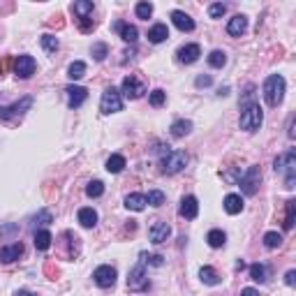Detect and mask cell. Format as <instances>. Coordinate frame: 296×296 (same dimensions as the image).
I'll use <instances>...</instances> for the list:
<instances>
[{"label":"cell","mask_w":296,"mask_h":296,"mask_svg":"<svg viewBox=\"0 0 296 296\" xmlns=\"http://www.w3.org/2000/svg\"><path fill=\"white\" fill-rule=\"evenodd\" d=\"M285 97V79L280 74H271L266 81H264V100L269 107H278Z\"/></svg>","instance_id":"cell-1"},{"label":"cell","mask_w":296,"mask_h":296,"mask_svg":"<svg viewBox=\"0 0 296 296\" xmlns=\"http://www.w3.org/2000/svg\"><path fill=\"white\" fill-rule=\"evenodd\" d=\"M275 171L285 176V185L294 187V174H296V153L294 151H287L280 158H275Z\"/></svg>","instance_id":"cell-2"},{"label":"cell","mask_w":296,"mask_h":296,"mask_svg":"<svg viewBox=\"0 0 296 296\" xmlns=\"http://www.w3.org/2000/svg\"><path fill=\"white\" fill-rule=\"evenodd\" d=\"M262 121H264V114H262V107L259 105L243 107V111H241V130L255 132V130H259Z\"/></svg>","instance_id":"cell-3"},{"label":"cell","mask_w":296,"mask_h":296,"mask_svg":"<svg viewBox=\"0 0 296 296\" xmlns=\"http://www.w3.org/2000/svg\"><path fill=\"white\" fill-rule=\"evenodd\" d=\"M187 165V155L183 151H167V155L162 158L160 167H162V174H178L181 169H185Z\"/></svg>","instance_id":"cell-4"},{"label":"cell","mask_w":296,"mask_h":296,"mask_svg":"<svg viewBox=\"0 0 296 296\" xmlns=\"http://www.w3.org/2000/svg\"><path fill=\"white\" fill-rule=\"evenodd\" d=\"M259 183H262V169L253 165V167H248V171L241 176V183H238V185H241L243 194L253 197L255 192L259 190Z\"/></svg>","instance_id":"cell-5"},{"label":"cell","mask_w":296,"mask_h":296,"mask_svg":"<svg viewBox=\"0 0 296 296\" xmlns=\"http://www.w3.org/2000/svg\"><path fill=\"white\" fill-rule=\"evenodd\" d=\"M123 109V100H121V93L116 88H107L102 93V100H100V111L102 114H116V111Z\"/></svg>","instance_id":"cell-6"},{"label":"cell","mask_w":296,"mask_h":296,"mask_svg":"<svg viewBox=\"0 0 296 296\" xmlns=\"http://www.w3.org/2000/svg\"><path fill=\"white\" fill-rule=\"evenodd\" d=\"M123 95L130 100H139L143 93H146V81L143 79H139L137 74H130V77L123 79Z\"/></svg>","instance_id":"cell-7"},{"label":"cell","mask_w":296,"mask_h":296,"mask_svg":"<svg viewBox=\"0 0 296 296\" xmlns=\"http://www.w3.org/2000/svg\"><path fill=\"white\" fill-rule=\"evenodd\" d=\"M127 289L130 291H146L148 289V278L143 271V264H137L127 275Z\"/></svg>","instance_id":"cell-8"},{"label":"cell","mask_w":296,"mask_h":296,"mask_svg":"<svg viewBox=\"0 0 296 296\" xmlns=\"http://www.w3.org/2000/svg\"><path fill=\"white\" fill-rule=\"evenodd\" d=\"M37 70V63H35L33 56H19L17 63H14V74L19 79H30Z\"/></svg>","instance_id":"cell-9"},{"label":"cell","mask_w":296,"mask_h":296,"mask_svg":"<svg viewBox=\"0 0 296 296\" xmlns=\"http://www.w3.org/2000/svg\"><path fill=\"white\" fill-rule=\"evenodd\" d=\"M93 280L97 287H114L116 282V269L114 266H109V264H105V266H97L93 273Z\"/></svg>","instance_id":"cell-10"},{"label":"cell","mask_w":296,"mask_h":296,"mask_svg":"<svg viewBox=\"0 0 296 296\" xmlns=\"http://www.w3.org/2000/svg\"><path fill=\"white\" fill-rule=\"evenodd\" d=\"M30 107H33V97H23L21 102H17V105H12V107H0V118H3V121H10L14 116H21L23 111H28Z\"/></svg>","instance_id":"cell-11"},{"label":"cell","mask_w":296,"mask_h":296,"mask_svg":"<svg viewBox=\"0 0 296 296\" xmlns=\"http://www.w3.org/2000/svg\"><path fill=\"white\" fill-rule=\"evenodd\" d=\"M148 236H151V241H153V243H165L167 238L171 236V227L167 225V222H162V220H158V222H153V225H151Z\"/></svg>","instance_id":"cell-12"},{"label":"cell","mask_w":296,"mask_h":296,"mask_svg":"<svg viewBox=\"0 0 296 296\" xmlns=\"http://www.w3.org/2000/svg\"><path fill=\"white\" fill-rule=\"evenodd\" d=\"M202 56V49H199V44H185V46H181V49L176 51V58L181 63H185V65H190V63H194Z\"/></svg>","instance_id":"cell-13"},{"label":"cell","mask_w":296,"mask_h":296,"mask_svg":"<svg viewBox=\"0 0 296 296\" xmlns=\"http://www.w3.org/2000/svg\"><path fill=\"white\" fill-rule=\"evenodd\" d=\"M171 21H174V26L178 28V30H183V33H192V30H194V21H192L185 12H181V10L171 12Z\"/></svg>","instance_id":"cell-14"},{"label":"cell","mask_w":296,"mask_h":296,"mask_svg":"<svg viewBox=\"0 0 296 296\" xmlns=\"http://www.w3.org/2000/svg\"><path fill=\"white\" fill-rule=\"evenodd\" d=\"M67 97H70V107L72 109H79V107L86 102V97H88V90L86 88H81V86H67Z\"/></svg>","instance_id":"cell-15"},{"label":"cell","mask_w":296,"mask_h":296,"mask_svg":"<svg viewBox=\"0 0 296 296\" xmlns=\"http://www.w3.org/2000/svg\"><path fill=\"white\" fill-rule=\"evenodd\" d=\"M21 255H23V245H21V243H10V245H5L3 250H0V262H3V264H12V262H17Z\"/></svg>","instance_id":"cell-16"},{"label":"cell","mask_w":296,"mask_h":296,"mask_svg":"<svg viewBox=\"0 0 296 296\" xmlns=\"http://www.w3.org/2000/svg\"><path fill=\"white\" fill-rule=\"evenodd\" d=\"M248 28V19L243 17V14H236L234 19H229V23H227V33L231 35V37H241L243 33H245Z\"/></svg>","instance_id":"cell-17"},{"label":"cell","mask_w":296,"mask_h":296,"mask_svg":"<svg viewBox=\"0 0 296 296\" xmlns=\"http://www.w3.org/2000/svg\"><path fill=\"white\" fill-rule=\"evenodd\" d=\"M114 28L118 30V33H121V37L125 39V42H130V44H134V42H137V37H139L137 26H130V23L116 21V23H114Z\"/></svg>","instance_id":"cell-18"},{"label":"cell","mask_w":296,"mask_h":296,"mask_svg":"<svg viewBox=\"0 0 296 296\" xmlns=\"http://www.w3.org/2000/svg\"><path fill=\"white\" fill-rule=\"evenodd\" d=\"M199 213V204H197V197H185L181 202V215L187 220H194Z\"/></svg>","instance_id":"cell-19"},{"label":"cell","mask_w":296,"mask_h":296,"mask_svg":"<svg viewBox=\"0 0 296 296\" xmlns=\"http://www.w3.org/2000/svg\"><path fill=\"white\" fill-rule=\"evenodd\" d=\"M146 194H139V192H134V194H127L125 197V209L127 211H143L146 209Z\"/></svg>","instance_id":"cell-20"},{"label":"cell","mask_w":296,"mask_h":296,"mask_svg":"<svg viewBox=\"0 0 296 296\" xmlns=\"http://www.w3.org/2000/svg\"><path fill=\"white\" fill-rule=\"evenodd\" d=\"M169 37V28L165 26V23H155L151 30H148V39L153 44H160V42H165V39Z\"/></svg>","instance_id":"cell-21"},{"label":"cell","mask_w":296,"mask_h":296,"mask_svg":"<svg viewBox=\"0 0 296 296\" xmlns=\"http://www.w3.org/2000/svg\"><path fill=\"white\" fill-rule=\"evenodd\" d=\"M225 211H227L229 215L241 213V211H243V199H241V194H227V197H225Z\"/></svg>","instance_id":"cell-22"},{"label":"cell","mask_w":296,"mask_h":296,"mask_svg":"<svg viewBox=\"0 0 296 296\" xmlns=\"http://www.w3.org/2000/svg\"><path fill=\"white\" fill-rule=\"evenodd\" d=\"M72 10H74V14L79 17V21H81V19H90V14H93V3H90V0H77V3L72 5Z\"/></svg>","instance_id":"cell-23"},{"label":"cell","mask_w":296,"mask_h":296,"mask_svg":"<svg viewBox=\"0 0 296 296\" xmlns=\"http://www.w3.org/2000/svg\"><path fill=\"white\" fill-rule=\"evenodd\" d=\"M77 218H79V222H81V227H86V229L97 225V213H95L93 209H79Z\"/></svg>","instance_id":"cell-24"},{"label":"cell","mask_w":296,"mask_h":296,"mask_svg":"<svg viewBox=\"0 0 296 296\" xmlns=\"http://www.w3.org/2000/svg\"><path fill=\"white\" fill-rule=\"evenodd\" d=\"M199 278H202L204 285H211V287L220 285V275L215 273V269H211V266H204V269L199 271Z\"/></svg>","instance_id":"cell-25"},{"label":"cell","mask_w":296,"mask_h":296,"mask_svg":"<svg viewBox=\"0 0 296 296\" xmlns=\"http://www.w3.org/2000/svg\"><path fill=\"white\" fill-rule=\"evenodd\" d=\"M123 169H125V158H123V155H111V158L107 160V171H109V174H121Z\"/></svg>","instance_id":"cell-26"},{"label":"cell","mask_w":296,"mask_h":296,"mask_svg":"<svg viewBox=\"0 0 296 296\" xmlns=\"http://www.w3.org/2000/svg\"><path fill=\"white\" fill-rule=\"evenodd\" d=\"M169 130H171V137L181 139V137H185L187 132L192 130V123H190V121H183V118H181V121H176L174 125L169 127Z\"/></svg>","instance_id":"cell-27"},{"label":"cell","mask_w":296,"mask_h":296,"mask_svg":"<svg viewBox=\"0 0 296 296\" xmlns=\"http://www.w3.org/2000/svg\"><path fill=\"white\" fill-rule=\"evenodd\" d=\"M206 241H209L211 248H222L227 243V236H225V231L222 229H211L209 236H206Z\"/></svg>","instance_id":"cell-28"},{"label":"cell","mask_w":296,"mask_h":296,"mask_svg":"<svg viewBox=\"0 0 296 296\" xmlns=\"http://www.w3.org/2000/svg\"><path fill=\"white\" fill-rule=\"evenodd\" d=\"M51 241H54V238H51V234L46 229H42V231L35 234V248H37V250H49Z\"/></svg>","instance_id":"cell-29"},{"label":"cell","mask_w":296,"mask_h":296,"mask_svg":"<svg viewBox=\"0 0 296 296\" xmlns=\"http://www.w3.org/2000/svg\"><path fill=\"white\" fill-rule=\"evenodd\" d=\"M83 74H86V63H83V61H74V63L70 65V70H67V77H70L72 81L81 79Z\"/></svg>","instance_id":"cell-30"},{"label":"cell","mask_w":296,"mask_h":296,"mask_svg":"<svg viewBox=\"0 0 296 296\" xmlns=\"http://www.w3.org/2000/svg\"><path fill=\"white\" fill-rule=\"evenodd\" d=\"M264 245L269 248V250L280 248V245H282V236H280L278 231H266V234H264Z\"/></svg>","instance_id":"cell-31"},{"label":"cell","mask_w":296,"mask_h":296,"mask_svg":"<svg viewBox=\"0 0 296 296\" xmlns=\"http://www.w3.org/2000/svg\"><path fill=\"white\" fill-rule=\"evenodd\" d=\"M225 63H227V54H225V51L215 49V51H211V54H209V65L211 67H225Z\"/></svg>","instance_id":"cell-32"},{"label":"cell","mask_w":296,"mask_h":296,"mask_svg":"<svg viewBox=\"0 0 296 296\" xmlns=\"http://www.w3.org/2000/svg\"><path fill=\"white\" fill-rule=\"evenodd\" d=\"M102 192H105V183H102V181H90V183H88V185H86V194H88V197H102Z\"/></svg>","instance_id":"cell-33"},{"label":"cell","mask_w":296,"mask_h":296,"mask_svg":"<svg viewBox=\"0 0 296 296\" xmlns=\"http://www.w3.org/2000/svg\"><path fill=\"white\" fill-rule=\"evenodd\" d=\"M250 278H253L255 282H264V280H266V266H264V264H253V266H250Z\"/></svg>","instance_id":"cell-34"},{"label":"cell","mask_w":296,"mask_h":296,"mask_svg":"<svg viewBox=\"0 0 296 296\" xmlns=\"http://www.w3.org/2000/svg\"><path fill=\"white\" fill-rule=\"evenodd\" d=\"M146 202L151 204V206H155V209H158V206H162V204H165V192L151 190V192H148V197H146Z\"/></svg>","instance_id":"cell-35"},{"label":"cell","mask_w":296,"mask_h":296,"mask_svg":"<svg viewBox=\"0 0 296 296\" xmlns=\"http://www.w3.org/2000/svg\"><path fill=\"white\" fill-rule=\"evenodd\" d=\"M294 211H296V202H294V199H289V202H287L285 222H282V225H285V229H291V227H294Z\"/></svg>","instance_id":"cell-36"},{"label":"cell","mask_w":296,"mask_h":296,"mask_svg":"<svg viewBox=\"0 0 296 296\" xmlns=\"http://www.w3.org/2000/svg\"><path fill=\"white\" fill-rule=\"evenodd\" d=\"M107 54H109V46H107L105 42L93 44V58H95V61H105Z\"/></svg>","instance_id":"cell-37"},{"label":"cell","mask_w":296,"mask_h":296,"mask_svg":"<svg viewBox=\"0 0 296 296\" xmlns=\"http://www.w3.org/2000/svg\"><path fill=\"white\" fill-rule=\"evenodd\" d=\"M42 46L49 51V54H54V51L58 49V39H56L54 35H42Z\"/></svg>","instance_id":"cell-38"},{"label":"cell","mask_w":296,"mask_h":296,"mask_svg":"<svg viewBox=\"0 0 296 296\" xmlns=\"http://www.w3.org/2000/svg\"><path fill=\"white\" fill-rule=\"evenodd\" d=\"M151 14H153V5H151V3H139L137 5V17L139 19H151Z\"/></svg>","instance_id":"cell-39"},{"label":"cell","mask_w":296,"mask_h":296,"mask_svg":"<svg viewBox=\"0 0 296 296\" xmlns=\"http://www.w3.org/2000/svg\"><path fill=\"white\" fill-rule=\"evenodd\" d=\"M225 12H227V5H222V3H213V5L209 7V17L211 19H220Z\"/></svg>","instance_id":"cell-40"},{"label":"cell","mask_w":296,"mask_h":296,"mask_svg":"<svg viewBox=\"0 0 296 296\" xmlns=\"http://www.w3.org/2000/svg\"><path fill=\"white\" fill-rule=\"evenodd\" d=\"M165 100H167V93H165V90H160V88L151 93V105H153V107H162V105H165Z\"/></svg>","instance_id":"cell-41"},{"label":"cell","mask_w":296,"mask_h":296,"mask_svg":"<svg viewBox=\"0 0 296 296\" xmlns=\"http://www.w3.org/2000/svg\"><path fill=\"white\" fill-rule=\"evenodd\" d=\"M51 220H54V215H51L49 211H42V213H39L37 218H35V222H39V225H49Z\"/></svg>","instance_id":"cell-42"},{"label":"cell","mask_w":296,"mask_h":296,"mask_svg":"<svg viewBox=\"0 0 296 296\" xmlns=\"http://www.w3.org/2000/svg\"><path fill=\"white\" fill-rule=\"evenodd\" d=\"M79 26H81L83 33H90V30L95 28V21H93V19H81V21H79Z\"/></svg>","instance_id":"cell-43"},{"label":"cell","mask_w":296,"mask_h":296,"mask_svg":"<svg viewBox=\"0 0 296 296\" xmlns=\"http://www.w3.org/2000/svg\"><path fill=\"white\" fill-rule=\"evenodd\" d=\"M197 88H206V86H211V83H213V79L209 77V74H206V77H197Z\"/></svg>","instance_id":"cell-44"},{"label":"cell","mask_w":296,"mask_h":296,"mask_svg":"<svg viewBox=\"0 0 296 296\" xmlns=\"http://www.w3.org/2000/svg\"><path fill=\"white\" fill-rule=\"evenodd\" d=\"M285 282H287V285H294V282H296V271H287V275H285Z\"/></svg>","instance_id":"cell-45"},{"label":"cell","mask_w":296,"mask_h":296,"mask_svg":"<svg viewBox=\"0 0 296 296\" xmlns=\"http://www.w3.org/2000/svg\"><path fill=\"white\" fill-rule=\"evenodd\" d=\"M148 262L153 264V266H162V264H165V262H162V257H160V255H151V257H148Z\"/></svg>","instance_id":"cell-46"},{"label":"cell","mask_w":296,"mask_h":296,"mask_svg":"<svg viewBox=\"0 0 296 296\" xmlns=\"http://www.w3.org/2000/svg\"><path fill=\"white\" fill-rule=\"evenodd\" d=\"M241 296H259V291L253 289V287H245V289L241 291Z\"/></svg>","instance_id":"cell-47"},{"label":"cell","mask_w":296,"mask_h":296,"mask_svg":"<svg viewBox=\"0 0 296 296\" xmlns=\"http://www.w3.org/2000/svg\"><path fill=\"white\" fill-rule=\"evenodd\" d=\"M14 296H35V294H33V291H28V289H19Z\"/></svg>","instance_id":"cell-48"}]
</instances>
